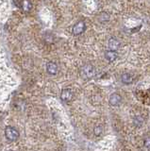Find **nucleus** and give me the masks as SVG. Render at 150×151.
<instances>
[{"label":"nucleus","mask_w":150,"mask_h":151,"mask_svg":"<svg viewBox=\"0 0 150 151\" xmlns=\"http://www.w3.org/2000/svg\"><path fill=\"white\" fill-rule=\"evenodd\" d=\"M4 133H5V137L10 141V142H15L19 138V131H18L15 127L8 126L5 127V130H4Z\"/></svg>","instance_id":"obj_1"},{"label":"nucleus","mask_w":150,"mask_h":151,"mask_svg":"<svg viewBox=\"0 0 150 151\" xmlns=\"http://www.w3.org/2000/svg\"><path fill=\"white\" fill-rule=\"evenodd\" d=\"M105 58L108 61H110V63H112V61H114L117 58V53L116 51L114 50H108L105 52Z\"/></svg>","instance_id":"obj_8"},{"label":"nucleus","mask_w":150,"mask_h":151,"mask_svg":"<svg viewBox=\"0 0 150 151\" xmlns=\"http://www.w3.org/2000/svg\"><path fill=\"white\" fill-rule=\"evenodd\" d=\"M144 145L145 148H147L148 150H150V135H147V136L144 137Z\"/></svg>","instance_id":"obj_11"},{"label":"nucleus","mask_w":150,"mask_h":151,"mask_svg":"<svg viewBox=\"0 0 150 151\" xmlns=\"http://www.w3.org/2000/svg\"><path fill=\"white\" fill-rule=\"evenodd\" d=\"M121 80H122V82H123L124 84L128 85V84H131L133 82L134 78L132 77V75H130L129 73H125V74L122 75Z\"/></svg>","instance_id":"obj_9"},{"label":"nucleus","mask_w":150,"mask_h":151,"mask_svg":"<svg viewBox=\"0 0 150 151\" xmlns=\"http://www.w3.org/2000/svg\"><path fill=\"white\" fill-rule=\"evenodd\" d=\"M102 132H103V127L101 126H96L95 129H93V133H95V136L101 135Z\"/></svg>","instance_id":"obj_12"},{"label":"nucleus","mask_w":150,"mask_h":151,"mask_svg":"<svg viewBox=\"0 0 150 151\" xmlns=\"http://www.w3.org/2000/svg\"><path fill=\"white\" fill-rule=\"evenodd\" d=\"M74 93L72 92V90L70 89H63L62 93H60V99L63 102H69L73 99Z\"/></svg>","instance_id":"obj_4"},{"label":"nucleus","mask_w":150,"mask_h":151,"mask_svg":"<svg viewBox=\"0 0 150 151\" xmlns=\"http://www.w3.org/2000/svg\"><path fill=\"white\" fill-rule=\"evenodd\" d=\"M121 101H122V96H120L119 93H111L110 96L109 102H110V104L111 106H113V107L118 106V105H120Z\"/></svg>","instance_id":"obj_5"},{"label":"nucleus","mask_w":150,"mask_h":151,"mask_svg":"<svg viewBox=\"0 0 150 151\" xmlns=\"http://www.w3.org/2000/svg\"><path fill=\"white\" fill-rule=\"evenodd\" d=\"M108 46H109V48L111 50L117 51L120 47V42L116 38H111L109 42H108Z\"/></svg>","instance_id":"obj_7"},{"label":"nucleus","mask_w":150,"mask_h":151,"mask_svg":"<svg viewBox=\"0 0 150 151\" xmlns=\"http://www.w3.org/2000/svg\"><path fill=\"white\" fill-rule=\"evenodd\" d=\"M86 29V25H85V22L84 21H79L77 24H75L73 28H72V32L74 35H80L82 33L85 31Z\"/></svg>","instance_id":"obj_3"},{"label":"nucleus","mask_w":150,"mask_h":151,"mask_svg":"<svg viewBox=\"0 0 150 151\" xmlns=\"http://www.w3.org/2000/svg\"><path fill=\"white\" fill-rule=\"evenodd\" d=\"M80 75L84 78L90 79L95 76V68L92 64H85L80 69Z\"/></svg>","instance_id":"obj_2"},{"label":"nucleus","mask_w":150,"mask_h":151,"mask_svg":"<svg viewBox=\"0 0 150 151\" xmlns=\"http://www.w3.org/2000/svg\"><path fill=\"white\" fill-rule=\"evenodd\" d=\"M58 65L53 61H49V63H46V71L49 75H56L58 73Z\"/></svg>","instance_id":"obj_6"},{"label":"nucleus","mask_w":150,"mask_h":151,"mask_svg":"<svg viewBox=\"0 0 150 151\" xmlns=\"http://www.w3.org/2000/svg\"><path fill=\"white\" fill-rule=\"evenodd\" d=\"M21 8L25 12H29L32 9V4L29 0H22L21 1Z\"/></svg>","instance_id":"obj_10"}]
</instances>
